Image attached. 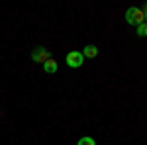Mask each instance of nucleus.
<instances>
[{
    "mask_svg": "<svg viewBox=\"0 0 147 145\" xmlns=\"http://www.w3.org/2000/svg\"><path fill=\"white\" fill-rule=\"evenodd\" d=\"M125 22L131 24V26H139V24L145 22V14H143L141 8L131 6V8H127V10H125Z\"/></svg>",
    "mask_w": 147,
    "mask_h": 145,
    "instance_id": "obj_1",
    "label": "nucleus"
},
{
    "mask_svg": "<svg viewBox=\"0 0 147 145\" xmlns=\"http://www.w3.org/2000/svg\"><path fill=\"white\" fill-rule=\"evenodd\" d=\"M65 61H67V65L71 69H79V67H82V63H84V57H82L80 51H69Z\"/></svg>",
    "mask_w": 147,
    "mask_h": 145,
    "instance_id": "obj_2",
    "label": "nucleus"
},
{
    "mask_svg": "<svg viewBox=\"0 0 147 145\" xmlns=\"http://www.w3.org/2000/svg\"><path fill=\"white\" fill-rule=\"evenodd\" d=\"M77 145H96V141H94L92 137H82V139H79Z\"/></svg>",
    "mask_w": 147,
    "mask_h": 145,
    "instance_id": "obj_7",
    "label": "nucleus"
},
{
    "mask_svg": "<svg viewBox=\"0 0 147 145\" xmlns=\"http://www.w3.org/2000/svg\"><path fill=\"white\" fill-rule=\"evenodd\" d=\"M137 35H139V37H145L147 35V22H143V24L137 26Z\"/></svg>",
    "mask_w": 147,
    "mask_h": 145,
    "instance_id": "obj_6",
    "label": "nucleus"
},
{
    "mask_svg": "<svg viewBox=\"0 0 147 145\" xmlns=\"http://www.w3.org/2000/svg\"><path fill=\"white\" fill-rule=\"evenodd\" d=\"M80 53H82V57H90V59H94V57L98 55V47H94V45H84V49H82Z\"/></svg>",
    "mask_w": 147,
    "mask_h": 145,
    "instance_id": "obj_4",
    "label": "nucleus"
},
{
    "mask_svg": "<svg viewBox=\"0 0 147 145\" xmlns=\"http://www.w3.org/2000/svg\"><path fill=\"white\" fill-rule=\"evenodd\" d=\"M43 71L45 73H57V61L55 59H47L43 63Z\"/></svg>",
    "mask_w": 147,
    "mask_h": 145,
    "instance_id": "obj_5",
    "label": "nucleus"
},
{
    "mask_svg": "<svg viewBox=\"0 0 147 145\" xmlns=\"http://www.w3.org/2000/svg\"><path fill=\"white\" fill-rule=\"evenodd\" d=\"M47 59H51V53L47 51L45 47H35L34 53H32V61L35 63H45Z\"/></svg>",
    "mask_w": 147,
    "mask_h": 145,
    "instance_id": "obj_3",
    "label": "nucleus"
}]
</instances>
